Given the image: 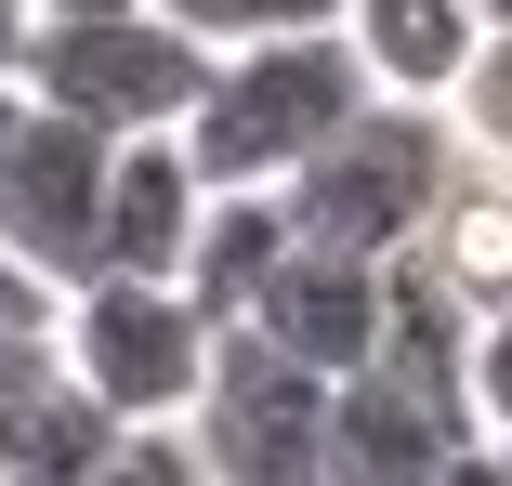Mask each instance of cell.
<instances>
[{
	"label": "cell",
	"mask_w": 512,
	"mask_h": 486,
	"mask_svg": "<svg viewBox=\"0 0 512 486\" xmlns=\"http://www.w3.org/2000/svg\"><path fill=\"white\" fill-rule=\"evenodd\" d=\"M289 224L302 250H342V263H407L434 224H447V106H394V92H368V106L302 158L289 184Z\"/></svg>",
	"instance_id": "6da1fadb"
},
{
	"label": "cell",
	"mask_w": 512,
	"mask_h": 486,
	"mask_svg": "<svg viewBox=\"0 0 512 486\" xmlns=\"http://www.w3.org/2000/svg\"><path fill=\"white\" fill-rule=\"evenodd\" d=\"M355 106H368V66H355L342 27H316V40H250V53H211V92H197V119H184V158H197L211 198H237V184H289Z\"/></svg>",
	"instance_id": "7a4b0ae2"
},
{
	"label": "cell",
	"mask_w": 512,
	"mask_h": 486,
	"mask_svg": "<svg viewBox=\"0 0 512 486\" xmlns=\"http://www.w3.org/2000/svg\"><path fill=\"white\" fill-rule=\"evenodd\" d=\"M14 92L66 106L79 132H106V145H145V132H184V119H197V92H211V40H184L158 0H132V14H40Z\"/></svg>",
	"instance_id": "3957f363"
},
{
	"label": "cell",
	"mask_w": 512,
	"mask_h": 486,
	"mask_svg": "<svg viewBox=\"0 0 512 486\" xmlns=\"http://www.w3.org/2000/svg\"><path fill=\"white\" fill-rule=\"evenodd\" d=\"M53 355H66V381H79L106 421H184L197 395H211L224 329L197 316L171 276H79V289H66Z\"/></svg>",
	"instance_id": "277c9868"
},
{
	"label": "cell",
	"mask_w": 512,
	"mask_h": 486,
	"mask_svg": "<svg viewBox=\"0 0 512 486\" xmlns=\"http://www.w3.org/2000/svg\"><path fill=\"white\" fill-rule=\"evenodd\" d=\"M329 395L342 381L289 368L263 329H224L211 395H197V460H211V486H329Z\"/></svg>",
	"instance_id": "5b68a950"
},
{
	"label": "cell",
	"mask_w": 512,
	"mask_h": 486,
	"mask_svg": "<svg viewBox=\"0 0 512 486\" xmlns=\"http://www.w3.org/2000/svg\"><path fill=\"white\" fill-rule=\"evenodd\" d=\"M106 171L119 145L79 132L40 92H0V250H27L53 289L92 276V237H106Z\"/></svg>",
	"instance_id": "8992f818"
},
{
	"label": "cell",
	"mask_w": 512,
	"mask_h": 486,
	"mask_svg": "<svg viewBox=\"0 0 512 486\" xmlns=\"http://www.w3.org/2000/svg\"><path fill=\"white\" fill-rule=\"evenodd\" d=\"M381 316H394V263H342V250H289L263 276V303L237 329H263L289 368H316V381H355L381 355Z\"/></svg>",
	"instance_id": "52a82bcc"
},
{
	"label": "cell",
	"mask_w": 512,
	"mask_h": 486,
	"mask_svg": "<svg viewBox=\"0 0 512 486\" xmlns=\"http://www.w3.org/2000/svg\"><path fill=\"white\" fill-rule=\"evenodd\" d=\"M473 434L460 395H421L407 368H355L342 395H329V486H434Z\"/></svg>",
	"instance_id": "ba28073f"
},
{
	"label": "cell",
	"mask_w": 512,
	"mask_h": 486,
	"mask_svg": "<svg viewBox=\"0 0 512 486\" xmlns=\"http://www.w3.org/2000/svg\"><path fill=\"white\" fill-rule=\"evenodd\" d=\"M197 211H211V184H197L184 132L119 145V171H106V237H92V276H171V289H184Z\"/></svg>",
	"instance_id": "9c48e42d"
},
{
	"label": "cell",
	"mask_w": 512,
	"mask_h": 486,
	"mask_svg": "<svg viewBox=\"0 0 512 486\" xmlns=\"http://www.w3.org/2000/svg\"><path fill=\"white\" fill-rule=\"evenodd\" d=\"M342 40H355L368 92H394V106H447L460 66H473V40H486V14H473V0H342Z\"/></svg>",
	"instance_id": "30bf717a"
},
{
	"label": "cell",
	"mask_w": 512,
	"mask_h": 486,
	"mask_svg": "<svg viewBox=\"0 0 512 486\" xmlns=\"http://www.w3.org/2000/svg\"><path fill=\"white\" fill-rule=\"evenodd\" d=\"M302 250V224H289V198L276 184H237V198H211L197 211V250H184V303L211 316V329H237L250 303H263V276Z\"/></svg>",
	"instance_id": "8fae6325"
},
{
	"label": "cell",
	"mask_w": 512,
	"mask_h": 486,
	"mask_svg": "<svg viewBox=\"0 0 512 486\" xmlns=\"http://www.w3.org/2000/svg\"><path fill=\"white\" fill-rule=\"evenodd\" d=\"M158 14L184 40H211V53H250V40H316L342 27V0H158Z\"/></svg>",
	"instance_id": "7c38bea8"
},
{
	"label": "cell",
	"mask_w": 512,
	"mask_h": 486,
	"mask_svg": "<svg viewBox=\"0 0 512 486\" xmlns=\"http://www.w3.org/2000/svg\"><path fill=\"white\" fill-rule=\"evenodd\" d=\"M447 119H460V145H473V158H499V171H512V27H486V40H473V66H460V92H447Z\"/></svg>",
	"instance_id": "4fadbf2b"
},
{
	"label": "cell",
	"mask_w": 512,
	"mask_h": 486,
	"mask_svg": "<svg viewBox=\"0 0 512 486\" xmlns=\"http://www.w3.org/2000/svg\"><path fill=\"white\" fill-rule=\"evenodd\" d=\"M92 486H211L197 434H158V421H119V447L92 460Z\"/></svg>",
	"instance_id": "5bb4252c"
},
{
	"label": "cell",
	"mask_w": 512,
	"mask_h": 486,
	"mask_svg": "<svg viewBox=\"0 0 512 486\" xmlns=\"http://www.w3.org/2000/svg\"><path fill=\"white\" fill-rule=\"evenodd\" d=\"M473 421H486V447H512V303L473 316Z\"/></svg>",
	"instance_id": "9a60e30c"
},
{
	"label": "cell",
	"mask_w": 512,
	"mask_h": 486,
	"mask_svg": "<svg viewBox=\"0 0 512 486\" xmlns=\"http://www.w3.org/2000/svg\"><path fill=\"white\" fill-rule=\"evenodd\" d=\"M53 381H66V355H53V342H0V447L40 421V395H53Z\"/></svg>",
	"instance_id": "2e32d148"
},
{
	"label": "cell",
	"mask_w": 512,
	"mask_h": 486,
	"mask_svg": "<svg viewBox=\"0 0 512 486\" xmlns=\"http://www.w3.org/2000/svg\"><path fill=\"white\" fill-rule=\"evenodd\" d=\"M66 329V303H53V276L27 263V250H0V342H53Z\"/></svg>",
	"instance_id": "e0dca14e"
},
{
	"label": "cell",
	"mask_w": 512,
	"mask_h": 486,
	"mask_svg": "<svg viewBox=\"0 0 512 486\" xmlns=\"http://www.w3.org/2000/svg\"><path fill=\"white\" fill-rule=\"evenodd\" d=\"M27 40H40V0H0V92L27 79Z\"/></svg>",
	"instance_id": "ac0fdd59"
},
{
	"label": "cell",
	"mask_w": 512,
	"mask_h": 486,
	"mask_svg": "<svg viewBox=\"0 0 512 486\" xmlns=\"http://www.w3.org/2000/svg\"><path fill=\"white\" fill-rule=\"evenodd\" d=\"M434 486H512V460H499V447H460V460H447Z\"/></svg>",
	"instance_id": "d6986e66"
},
{
	"label": "cell",
	"mask_w": 512,
	"mask_h": 486,
	"mask_svg": "<svg viewBox=\"0 0 512 486\" xmlns=\"http://www.w3.org/2000/svg\"><path fill=\"white\" fill-rule=\"evenodd\" d=\"M40 14H132V0H40Z\"/></svg>",
	"instance_id": "ffe728a7"
},
{
	"label": "cell",
	"mask_w": 512,
	"mask_h": 486,
	"mask_svg": "<svg viewBox=\"0 0 512 486\" xmlns=\"http://www.w3.org/2000/svg\"><path fill=\"white\" fill-rule=\"evenodd\" d=\"M499 460H512V447H499Z\"/></svg>",
	"instance_id": "44dd1931"
}]
</instances>
